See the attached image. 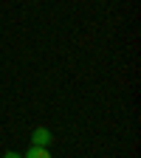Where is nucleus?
<instances>
[{
    "label": "nucleus",
    "mask_w": 141,
    "mask_h": 158,
    "mask_svg": "<svg viewBox=\"0 0 141 158\" xmlns=\"http://www.w3.org/2000/svg\"><path fill=\"white\" fill-rule=\"evenodd\" d=\"M51 141H54V135H51L48 127H34V133H31V144H37V147H48Z\"/></svg>",
    "instance_id": "obj_1"
},
{
    "label": "nucleus",
    "mask_w": 141,
    "mask_h": 158,
    "mask_svg": "<svg viewBox=\"0 0 141 158\" xmlns=\"http://www.w3.org/2000/svg\"><path fill=\"white\" fill-rule=\"evenodd\" d=\"M23 158H51V152H48V147H37V144H31V147L23 152Z\"/></svg>",
    "instance_id": "obj_2"
},
{
    "label": "nucleus",
    "mask_w": 141,
    "mask_h": 158,
    "mask_svg": "<svg viewBox=\"0 0 141 158\" xmlns=\"http://www.w3.org/2000/svg\"><path fill=\"white\" fill-rule=\"evenodd\" d=\"M3 158H23V155H20V152H14V150H9V152H6Z\"/></svg>",
    "instance_id": "obj_3"
}]
</instances>
